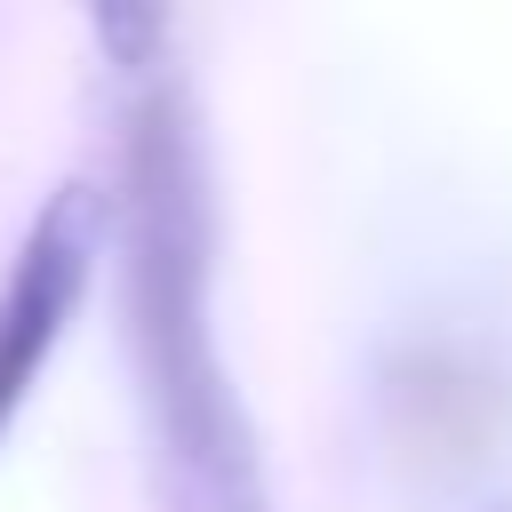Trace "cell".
Returning <instances> with one entry per match:
<instances>
[{
	"instance_id": "1",
	"label": "cell",
	"mask_w": 512,
	"mask_h": 512,
	"mask_svg": "<svg viewBox=\"0 0 512 512\" xmlns=\"http://www.w3.org/2000/svg\"><path fill=\"white\" fill-rule=\"evenodd\" d=\"M104 64L120 80L112 128V232H120V312L136 352V392L152 424V480L168 512H272L256 432L232 400L208 328V176L200 120L168 56L160 8L96 16Z\"/></svg>"
},
{
	"instance_id": "2",
	"label": "cell",
	"mask_w": 512,
	"mask_h": 512,
	"mask_svg": "<svg viewBox=\"0 0 512 512\" xmlns=\"http://www.w3.org/2000/svg\"><path fill=\"white\" fill-rule=\"evenodd\" d=\"M96 232H104V192L96 184H56L40 200V216L24 224V248L0 280V432L16 424L48 344L64 336L88 264H96Z\"/></svg>"
}]
</instances>
